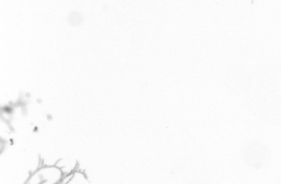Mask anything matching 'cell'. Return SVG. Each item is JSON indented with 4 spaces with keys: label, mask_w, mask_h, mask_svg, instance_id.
I'll return each instance as SVG.
<instances>
[{
    "label": "cell",
    "mask_w": 281,
    "mask_h": 184,
    "mask_svg": "<svg viewBox=\"0 0 281 184\" xmlns=\"http://www.w3.org/2000/svg\"><path fill=\"white\" fill-rule=\"evenodd\" d=\"M240 158L244 164L253 169L262 170L270 163V154L267 150L258 147H250L241 150Z\"/></svg>",
    "instance_id": "6da1fadb"
}]
</instances>
